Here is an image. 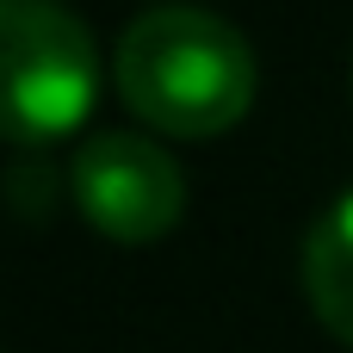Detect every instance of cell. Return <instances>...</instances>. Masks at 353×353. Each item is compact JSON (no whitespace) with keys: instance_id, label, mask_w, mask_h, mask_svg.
<instances>
[{"instance_id":"1","label":"cell","mask_w":353,"mask_h":353,"mask_svg":"<svg viewBox=\"0 0 353 353\" xmlns=\"http://www.w3.org/2000/svg\"><path fill=\"white\" fill-rule=\"evenodd\" d=\"M118 99L161 137H223L254 105L248 37L205 6H149L124 25L112 50Z\"/></svg>"},{"instance_id":"2","label":"cell","mask_w":353,"mask_h":353,"mask_svg":"<svg viewBox=\"0 0 353 353\" xmlns=\"http://www.w3.org/2000/svg\"><path fill=\"white\" fill-rule=\"evenodd\" d=\"M0 62H6V143L37 149L68 137L93 112L99 50L62 0H0Z\"/></svg>"},{"instance_id":"3","label":"cell","mask_w":353,"mask_h":353,"mask_svg":"<svg viewBox=\"0 0 353 353\" xmlns=\"http://www.w3.org/2000/svg\"><path fill=\"white\" fill-rule=\"evenodd\" d=\"M68 192L74 211L87 217V230H99L118 248H149L161 242L180 211H186V174L180 161L130 130H99L74 149L68 168Z\"/></svg>"},{"instance_id":"4","label":"cell","mask_w":353,"mask_h":353,"mask_svg":"<svg viewBox=\"0 0 353 353\" xmlns=\"http://www.w3.org/2000/svg\"><path fill=\"white\" fill-rule=\"evenodd\" d=\"M304 298L316 323L353 347V192H341L304 242Z\"/></svg>"}]
</instances>
